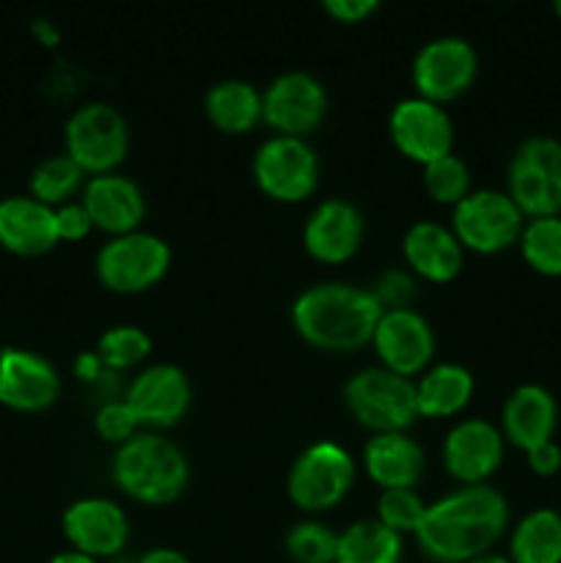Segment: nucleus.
<instances>
[{
	"mask_svg": "<svg viewBox=\"0 0 561 563\" xmlns=\"http://www.w3.org/2000/svg\"><path fill=\"white\" fill-rule=\"evenodd\" d=\"M553 11H556V16H559V20H561V0H556V3H553Z\"/></svg>",
	"mask_w": 561,
	"mask_h": 563,
	"instance_id": "45",
	"label": "nucleus"
},
{
	"mask_svg": "<svg viewBox=\"0 0 561 563\" xmlns=\"http://www.w3.org/2000/svg\"><path fill=\"white\" fill-rule=\"evenodd\" d=\"M339 533L322 520H300L286 531L284 550L295 563H336Z\"/></svg>",
	"mask_w": 561,
	"mask_h": 563,
	"instance_id": "32",
	"label": "nucleus"
},
{
	"mask_svg": "<svg viewBox=\"0 0 561 563\" xmlns=\"http://www.w3.org/2000/svg\"><path fill=\"white\" fill-rule=\"evenodd\" d=\"M328 115V88L306 69L275 75L262 91V121L275 135L306 137Z\"/></svg>",
	"mask_w": 561,
	"mask_h": 563,
	"instance_id": "12",
	"label": "nucleus"
},
{
	"mask_svg": "<svg viewBox=\"0 0 561 563\" xmlns=\"http://www.w3.org/2000/svg\"><path fill=\"white\" fill-rule=\"evenodd\" d=\"M80 201L86 212L91 214L94 229L105 231L110 236H121L141 229L148 209L143 187L132 176L121 174V170L88 176L86 185H82Z\"/></svg>",
	"mask_w": 561,
	"mask_h": 563,
	"instance_id": "20",
	"label": "nucleus"
},
{
	"mask_svg": "<svg viewBox=\"0 0 561 563\" xmlns=\"http://www.w3.org/2000/svg\"><path fill=\"white\" fill-rule=\"evenodd\" d=\"M86 179V170H82L69 154L61 152L38 159L36 168L31 170L28 187H31L33 198H38V201L47 203V207L58 209L64 207V203L75 201L77 192H82Z\"/></svg>",
	"mask_w": 561,
	"mask_h": 563,
	"instance_id": "29",
	"label": "nucleus"
},
{
	"mask_svg": "<svg viewBox=\"0 0 561 563\" xmlns=\"http://www.w3.org/2000/svg\"><path fill=\"white\" fill-rule=\"evenodd\" d=\"M509 528V500L493 484H460L427 504L416 542L427 559L468 563L493 553Z\"/></svg>",
	"mask_w": 561,
	"mask_h": 563,
	"instance_id": "1",
	"label": "nucleus"
},
{
	"mask_svg": "<svg viewBox=\"0 0 561 563\" xmlns=\"http://www.w3.org/2000/svg\"><path fill=\"white\" fill-rule=\"evenodd\" d=\"M33 31H36V36L42 38L44 44H55V42H58V31H55V27L50 25L47 20H36V22H33Z\"/></svg>",
	"mask_w": 561,
	"mask_h": 563,
	"instance_id": "43",
	"label": "nucleus"
},
{
	"mask_svg": "<svg viewBox=\"0 0 561 563\" xmlns=\"http://www.w3.org/2000/svg\"><path fill=\"white\" fill-rule=\"evenodd\" d=\"M61 531L69 542V550H77L94 561L119 559L130 542V517L116 500L86 495L66 506Z\"/></svg>",
	"mask_w": 561,
	"mask_h": 563,
	"instance_id": "15",
	"label": "nucleus"
},
{
	"mask_svg": "<svg viewBox=\"0 0 561 563\" xmlns=\"http://www.w3.org/2000/svg\"><path fill=\"white\" fill-rule=\"evenodd\" d=\"M372 346L380 357V366L416 379L435 363V328L416 308H394L383 311L374 328Z\"/></svg>",
	"mask_w": 561,
	"mask_h": 563,
	"instance_id": "16",
	"label": "nucleus"
},
{
	"mask_svg": "<svg viewBox=\"0 0 561 563\" xmlns=\"http://www.w3.org/2000/svg\"><path fill=\"white\" fill-rule=\"evenodd\" d=\"M506 192L526 220L561 214V141L531 135L517 143L506 168Z\"/></svg>",
	"mask_w": 561,
	"mask_h": 563,
	"instance_id": "6",
	"label": "nucleus"
},
{
	"mask_svg": "<svg viewBox=\"0 0 561 563\" xmlns=\"http://www.w3.org/2000/svg\"><path fill=\"white\" fill-rule=\"evenodd\" d=\"M369 291H372L374 300L380 302L383 311H394V308H413V300L418 295V284L410 269L388 267L374 278Z\"/></svg>",
	"mask_w": 561,
	"mask_h": 563,
	"instance_id": "35",
	"label": "nucleus"
},
{
	"mask_svg": "<svg viewBox=\"0 0 561 563\" xmlns=\"http://www.w3.org/2000/svg\"><path fill=\"white\" fill-rule=\"evenodd\" d=\"M105 363L99 361V355L97 352H80V355L75 357V374H77V379H80V383H86V385H91L94 379L99 377V374L105 372Z\"/></svg>",
	"mask_w": 561,
	"mask_h": 563,
	"instance_id": "40",
	"label": "nucleus"
},
{
	"mask_svg": "<svg viewBox=\"0 0 561 563\" xmlns=\"http://www.w3.org/2000/svg\"><path fill=\"white\" fill-rule=\"evenodd\" d=\"M468 563H512V561L506 559V555H498V553H487V555H482V559H473V561H468Z\"/></svg>",
	"mask_w": 561,
	"mask_h": 563,
	"instance_id": "44",
	"label": "nucleus"
},
{
	"mask_svg": "<svg viewBox=\"0 0 561 563\" xmlns=\"http://www.w3.org/2000/svg\"><path fill=\"white\" fill-rule=\"evenodd\" d=\"M47 563H99V561L88 559V555L77 553V550H61V553H55Z\"/></svg>",
	"mask_w": 561,
	"mask_h": 563,
	"instance_id": "42",
	"label": "nucleus"
},
{
	"mask_svg": "<svg viewBox=\"0 0 561 563\" xmlns=\"http://www.w3.org/2000/svg\"><path fill=\"white\" fill-rule=\"evenodd\" d=\"M152 335L146 333L138 324H116L108 328L97 341V355L113 372H127V368H135L152 355Z\"/></svg>",
	"mask_w": 561,
	"mask_h": 563,
	"instance_id": "31",
	"label": "nucleus"
},
{
	"mask_svg": "<svg viewBox=\"0 0 561 563\" xmlns=\"http://www.w3.org/2000/svg\"><path fill=\"white\" fill-rule=\"evenodd\" d=\"M363 467L380 489L416 487L427 471V451L407 432L372 434L363 445Z\"/></svg>",
	"mask_w": 561,
	"mask_h": 563,
	"instance_id": "24",
	"label": "nucleus"
},
{
	"mask_svg": "<svg viewBox=\"0 0 561 563\" xmlns=\"http://www.w3.org/2000/svg\"><path fill=\"white\" fill-rule=\"evenodd\" d=\"M124 401L143 429H170L187 416L193 405L190 377L176 363H148L127 383Z\"/></svg>",
	"mask_w": 561,
	"mask_h": 563,
	"instance_id": "13",
	"label": "nucleus"
},
{
	"mask_svg": "<svg viewBox=\"0 0 561 563\" xmlns=\"http://www.w3.org/2000/svg\"><path fill=\"white\" fill-rule=\"evenodd\" d=\"M383 313L369 286L346 280H319L292 302V328L311 346L324 352H352L372 344Z\"/></svg>",
	"mask_w": 561,
	"mask_h": 563,
	"instance_id": "2",
	"label": "nucleus"
},
{
	"mask_svg": "<svg viewBox=\"0 0 561 563\" xmlns=\"http://www.w3.org/2000/svg\"><path fill=\"white\" fill-rule=\"evenodd\" d=\"M138 563H193L182 550L176 548H152L148 553H143Z\"/></svg>",
	"mask_w": 561,
	"mask_h": 563,
	"instance_id": "41",
	"label": "nucleus"
},
{
	"mask_svg": "<svg viewBox=\"0 0 561 563\" xmlns=\"http://www.w3.org/2000/svg\"><path fill=\"white\" fill-rule=\"evenodd\" d=\"M424 187L438 203H449L451 209L473 190L471 168L457 152L432 159L424 165Z\"/></svg>",
	"mask_w": 561,
	"mask_h": 563,
	"instance_id": "33",
	"label": "nucleus"
},
{
	"mask_svg": "<svg viewBox=\"0 0 561 563\" xmlns=\"http://www.w3.org/2000/svg\"><path fill=\"white\" fill-rule=\"evenodd\" d=\"M405 537L385 528L377 517H363L339 531L336 563H402Z\"/></svg>",
	"mask_w": 561,
	"mask_h": 563,
	"instance_id": "28",
	"label": "nucleus"
},
{
	"mask_svg": "<svg viewBox=\"0 0 561 563\" xmlns=\"http://www.w3.org/2000/svg\"><path fill=\"white\" fill-rule=\"evenodd\" d=\"M479 75V53L465 36L446 33L424 42L413 55L410 77L416 93L446 104L462 97Z\"/></svg>",
	"mask_w": 561,
	"mask_h": 563,
	"instance_id": "11",
	"label": "nucleus"
},
{
	"mask_svg": "<svg viewBox=\"0 0 561 563\" xmlns=\"http://www.w3.org/2000/svg\"><path fill=\"white\" fill-rule=\"evenodd\" d=\"M61 396V374L53 363L33 350H0V405L20 412H42Z\"/></svg>",
	"mask_w": 561,
	"mask_h": 563,
	"instance_id": "19",
	"label": "nucleus"
},
{
	"mask_svg": "<svg viewBox=\"0 0 561 563\" xmlns=\"http://www.w3.org/2000/svg\"><path fill=\"white\" fill-rule=\"evenodd\" d=\"M522 258L534 273L544 278H559L561 275V214L553 218H531L522 225V234L517 240Z\"/></svg>",
	"mask_w": 561,
	"mask_h": 563,
	"instance_id": "30",
	"label": "nucleus"
},
{
	"mask_svg": "<svg viewBox=\"0 0 561 563\" xmlns=\"http://www.w3.org/2000/svg\"><path fill=\"white\" fill-rule=\"evenodd\" d=\"M355 484V460L336 440H314L292 460L286 495L306 515H322L350 495Z\"/></svg>",
	"mask_w": 561,
	"mask_h": 563,
	"instance_id": "5",
	"label": "nucleus"
},
{
	"mask_svg": "<svg viewBox=\"0 0 561 563\" xmlns=\"http://www.w3.org/2000/svg\"><path fill=\"white\" fill-rule=\"evenodd\" d=\"M55 209L38 198L6 196L0 198V245L16 256H42L58 245Z\"/></svg>",
	"mask_w": 561,
	"mask_h": 563,
	"instance_id": "23",
	"label": "nucleus"
},
{
	"mask_svg": "<svg viewBox=\"0 0 561 563\" xmlns=\"http://www.w3.org/2000/svg\"><path fill=\"white\" fill-rule=\"evenodd\" d=\"M204 113L226 135H245L262 121V91L242 77H223L204 93Z\"/></svg>",
	"mask_w": 561,
	"mask_h": 563,
	"instance_id": "26",
	"label": "nucleus"
},
{
	"mask_svg": "<svg viewBox=\"0 0 561 563\" xmlns=\"http://www.w3.org/2000/svg\"><path fill=\"white\" fill-rule=\"evenodd\" d=\"M94 432L102 440H108V443L121 445L130 438H135L138 432H143V427L135 418V412L130 410V405L124 399H116L94 410Z\"/></svg>",
	"mask_w": 561,
	"mask_h": 563,
	"instance_id": "36",
	"label": "nucleus"
},
{
	"mask_svg": "<svg viewBox=\"0 0 561 563\" xmlns=\"http://www.w3.org/2000/svg\"><path fill=\"white\" fill-rule=\"evenodd\" d=\"M402 256L413 275L432 284H449L460 275L465 247L451 225L438 220H416L402 236Z\"/></svg>",
	"mask_w": 561,
	"mask_h": 563,
	"instance_id": "21",
	"label": "nucleus"
},
{
	"mask_svg": "<svg viewBox=\"0 0 561 563\" xmlns=\"http://www.w3.org/2000/svg\"><path fill=\"white\" fill-rule=\"evenodd\" d=\"M66 154L88 176L110 174L130 152V124L116 104L94 99L69 113L64 124Z\"/></svg>",
	"mask_w": 561,
	"mask_h": 563,
	"instance_id": "7",
	"label": "nucleus"
},
{
	"mask_svg": "<svg viewBox=\"0 0 561 563\" xmlns=\"http://www.w3.org/2000/svg\"><path fill=\"white\" fill-rule=\"evenodd\" d=\"M322 9L328 11L333 20L355 25V22L372 16L374 11L380 9V3L377 0H322Z\"/></svg>",
	"mask_w": 561,
	"mask_h": 563,
	"instance_id": "38",
	"label": "nucleus"
},
{
	"mask_svg": "<svg viewBox=\"0 0 561 563\" xmlns=\"http://www.w3.org/2000/svg\"><path fill=\"white\" fill-rule=\"evenodd\" d=\"M344 407L372 434L407 432L418 421L416 379L385 366H363L344 383Z\"/></svg>",
	"mask_w": 561,
	"mask_h": 563,
	"instance_id": "4",
	"label": "nucleus"
},
{
	"mask_svg": "<svg viewBox=\"0 0 561 563\" xmlns=\"http://www.w3.org/2000/svg\"><path fill=\"white\" fill-rule=\"evenodd\" d=\"M512 563H561V511L550 506L526 511L509 537Z\"/></svg>",
	"mask_w": 561,
	"mask_h": 563,
	"instance_id": "27",
	"label": "nucleus"
},
{
	"mask_svg": "<svg viewBox=\"0 0 561 563\" xmlns=\"http://www.w3.org/2000/svg\"><path fill=\"white\" fill-rule=\"evenodd\" d=\"M476 390L473 372L462 363L440 361L432 363L416 377L418 416L424 418H451L468 407Z\"/></svg>",
	"mask_w": 561,
	"mask_h": 563,
	"instance_id": "25",
	"label": "nucleus"
},
{
	"mask_svg": "<svg viewBox=\"0 0 561 563\" xmlns=\"http://www.w3.org/2000/svg\"><path fill=\"white\" fill-rule=\"evenodd\" d=\"M253 181L264 196L280 203H300L317 190L322 163L306 137L270 135L256 146L251 159Z\"/></svg>",
	"mask_w": 561,
	"mask_h": 563,
	"instance_id": "9",
	"label": "nucleus"
},
{
	"mask_svg": "<svg viewBox=\"0 0 561 563\" xmlns=\"http://www.w3.org/2000/svg\"><path fill=\"white\" fill-rule=\"evenodd\" d=\"M55 225H58V240L77 242L94 231L91 214L86 212L82 201H69L55 209Z\"/></svg>",
	"mask_w": 561,
	"mask_h": 563,
	"instance_id": "37",
	"label": "nucleus"
},
{
	"mask_svg": "<svg viewBox=\"0 0 561 563\" xmlns=\"http://www.w3.org/2000/svg\"><path fill=\"white\" fill-rule=\"evenodd\" d=\"M526 225V214L517 209L506 190L479 187L451 209V229L465 251L501 253L515 245Z\"/></svg>",
	"mask_w": 561,
	"mask_h": 563,
	"instance_id": "10",
	"label": "nucleus"
},
{
	"mask_svg": "<svg viewBox=\"0 0 561 563\" xmlns=\"http://www.w3.org/2000/svg\"><path fill=\"white\" fill-rule=\"evenodd\" d=\"M170 245L152 231L110 236L94 258L99 284L119 295H141L168 275Z\"/></svg>",
	"mask_w": 561,
	"mask_h": 563,
	"instance_id": "8",
	"label": "nucleus"
},
{
	"mask_svg": "<svg viewBox=\"0 0 561 563\" xmlns=\"http://www.w3.org/2000/svg\"><path fill=\"white\" fill-rule=\"evenodd\" d=\"M506 438L487 418H462L446 432L443 465L460 484H487L504 465Z\"/></svg>",
	"mask_w": 561,
	"mask_h": 563,
	"instance_id": "17",
	"label": "nucleus"
},
{
	"mask_svg": "<svg viewBox=\"0 0 561 563\" xmlns=\"http://www.w3.org/2000/svg\"><path fill=\"white\" fill-rule=\"evenodd\" d=\"M424 515H427V504H424L421 495L416 493V487H396V489H380L377 498V520L385 528L396 533H413L421 528Z\"/></svg>",
	"mask_w": 561,
	"mask_h": 563,
	"instance_id": "34",
	"label": "nucleus"
},
{
	"mask_svg": "<svg viewBox=\"0 0 561 563\" xmlns=\"http://www.w3.org/2000/svg\"><path fill=\"white\" fill-rule=\"evenodd\" d=\"M366 218L350 198H324L302 223V247L322 264H344L361 251Z\"/></svg>",
	"mask_w": 561,
	"mask_h": 563,
	"instance_id": "18",
	"label": "nucleus"
},
{
	"mask_svg": "<svg viewBox=\"0 0 561 563\" xmlns=\"http://www.w3.org/2000/svg\"><path fill=\"white\" fill-rule=\"evenodd\" d=\"M526 460L537 476H553L561 471V445L556 440L534 445L531 451H526Z\"/></svg>",
	"mask_w": 561,
	"mask_h": 563,
	"instance_id": "39",
	"label": "nucleus"
},
{
	"mask_svg": "<svg viewBox=\"0 0 561 563\" xmlns=\"http://www.w3.org/2000/svg\"><path fill=\"white\" fill-rule=\"evenodd\" d=\"M501 432L506 443L520 451H531L534 445L553 440L559 427V405L556 396L539 383H522L506 396L501 407Z\"/></svg>",
	"mask_w": 561,
	"mask_h": 563,
	"instance_id": "22",
	"label": "nucleus"
},
{
	"mask_svg": "<svg viewBox=\"0 0 561 563\" xmlns=\"http://www.w3.org/2000/svg\"><path fill=\"white\" fill-rule=\"evenodd\" d=\"M388 135L407 159L424 168L432 159L454 152L457 130L446 104L413 93L391 108Z\"/></svg>",
	"mask_w": 561,
	"mask_h": 563,
	"instance_id": "14",
	"label": "nucleus"
},
{
	"mask_svg": "<svg viewBox=\"0 0 561 563\" xmlns=\"http://www.w3.org/2000/svg\"><path fill=\"white\" fill-rule=\"evenodd\" d=\"M110 473L127 498L146 506H168L179 500L190 484V460L170 438L143 429L116 445Z\"/></svg>",
	"mask_w": 561,
	"mask_h": 563,
	"instance_id": "3",
	"label": "nucleus"
}]
</instances>
